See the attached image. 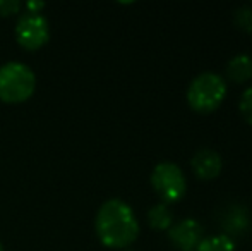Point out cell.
Wrapping results in <instances>:
<instances>
[{"label":"cell","mask_w":252,"mask_h":251,"mask_svg":"<svg viewBox=\"0 0 252 251\" xmlns=\"http://www.w3.org/2000/svg\"><path fill=\"white\" fill-rule=\"evenodd\" d=\"M36 90L33 69L23 62H5L0 66V100L5 104H23Z\"/></svg>","instance_id":"2"},{"label":"cell","mask_w":252,"mask_h":251,"mask_svg":"<svg viewBox=\"0 0 252 251\" xmlns=\"http://www.w3.org/2000/svg\"><path fill=\"white\" fill-rule=\"evenodd\" d=\"M226 77L232 83L242 84L252 79V57L247 54H237L226 62Z\"/></svg>","instance_id":"8"},{"label":"cell","mask_w":252,"mask_h":251,"mask_svg":"<svg viewBox=\"0 0 252 251\" xmlns=\"http://www.w3.org/2000/svg\"><path fill=\"white\" fill-rule=\"evenodd\" d=\"M94 229L106 248L126 250L139 236V220L129 203L112 198L106 200L98 210Z\"/></svg>","instance_id":"1"},{"label":"cell","mask_w":252,"mask_h":251,"mask_svg":"<svg viewBox=\"0 0 252 251\" xmlns=\"http://www.w3.org/2000/svg\"><path fill=\"white\" fill-rule=\"evenodd\" d=\"M190 169H192L194 176L201 181H213L221 172L223 160L218 151L211 150V148H202L194 153L192 160H190Z\"/></svg>","instance_id":"7"},{"label":"cell","mask_w":252,"mask_h":251,"mask_svg":"<svg viewBox=\"0 0 252 251\" xmlns=\"http://www.w3.org/2000/svg\"><path fill=\"white\" fill-rule=\"evenodd\" d=\"M124 251H129V250H124Z\"/></svg>","instance_id":"17"},{"label":"cell","mask_w":252,"mask_h":251,"mask_svg":"<svg viewBox=\"0 0 252 251\" xmlns=\"http://www.w3.org/2000/svg\"><path fill=\"white\" fill-rule=\"evenodd\" d=\"M202 225L196 218L187 217L168 229V239L179 251H196L202 241Z\"/></svg>","instance_id":"6"},{"label":"cell","mask_w":252,"mask_h":251,"mask_svg":"<svg viewBox=\"0 0 252 251\" xmlns=\"http://www.w3.org/2000/svg\"><path fill=\"white\" fill-rule=\"evenodd\" d=\"M151 186L163 203H177L187 191V179L175 162H159L151 172Z\"/></svg>","instance_id":"4"},{"label":"cell","mask_w":252,"mask_h":251,"mask_svg":"<svg viewBox=\"0 0 252 251\" xmlns=\"http://www.w3.org/2000/svg\"><path fill=\"white\" fill-rule=\"evenodd\" d=\"M196 251H235V241L228 234L202 238Z\"/></svg>","instance_id":"10"},{"label":"cell","mask_w":252,"mask_h":251,"mask_svg":"<svg viewBox=\"0 0 252 251\" xmlns=\"http://www.w3.org/2000/svg\"><path fill=\"white\" fill-rule=\"evenodd\" d=\"M26 9H28V12L41 14V10L45 9V2H33V0H30V2L26 3Z\"/></svg>","instance_id":"15"},{"label":"cell","mask_w":252,"mask_h":251,"mask_svg":"<svg viewBox=\"0 0 252 251\" xmlns=\"http://www.w3.org/2000/svg\"><path fill=\"white\" fill-rule=\"evenodd\" d=\"M0 251H3V246H2V243H0Z\"/></svg>","instance_id":"16"},{"label":"cell","mask_w":252,"mask_h":251,"mask_svg":"<svg viewBox=\"0 0 252 251\" xmlns=\"http://www.w3.org/2000/svg\"><path fill=\"white\" fill-rule=\"evenodd\" d=\"M239 110L242 119L247 122V124L252 126V86L246 88L240 95V100H239Z\"/></svg>","instance_id":"13"},{"label":"cell","mask_w":252,"mask_h":251,"mask_svg":"<svg viewBox=\"0 0 252 251\" xmlns=\"http://www.w3.org/2000/svg\"><path fill=\"white\" fill-rule=\"evenodd\" d=\"M226 97V81L216 72H201L187 88V104L197 114H211Z\"/></svg>","instance_id":"3"},{"label":"cell","mask_w":252,"mask_h":251,"mask_svg":"<svg viewBox=\"0 0 252 251\" xmlns=\"http://www.w3.org/2000/svg\"><path fill=\"white\" fill-rule=\"evenodd\" d=\"M148 224L155 231H168L173 225V212L166 203H156L148 210Z\"/></svg>","instance_id":"9"},{"label":"cell","mask_w":252,"mask_h":251,"mask_svg":"<svg viewBox=\"0 0 252 251\" xmlns=\"http://www.w3.org/2000/svg\"><path fill=\"white\" fill-rule=\"evenodd\" d=\"M233 23L244 33H252V7L244 5L235 9V12H233Z\"/></svg>","instance_id":"11"},{"label":"cell","mask_w":252,"mask_h":251,"mask_svg":"<svg viewBox=\"0 0 252 251\" xmlns=\"http://www.w3.org/2000/svg\"><path fill=\"white\" fill-rule=\"evenodd\" d=\"M19 0H0V17H9L14 14H19L21 10Z\"/></svg>","instance_id":"14"},{"label":"cell","mask_w":252,"mask_h":251,"mask_svg":"<svg viewBox=\"0 0 252 251\" xmlns=\"http://www.w3.org/2000/svg\"><path fill=\"white\" fill-rule=\"evenodd\" d=\"M228 218H232V220H226L225 225H226V231H235V232H244L247 227V224H249V217H247V212L244 210H237L235 214H230Z\"/></svg>","instance_id":"12"},{"label":"cell","mask_w":252,"mask_h":251,"mask_svg":"<svg viewBox=\"0 0 252 251\" xmlns=\"http://www.w3.org/2000/svg\"><path fill=\"white\" fill-rule=\"evenodd\" d=\"M16 40L24 50H40L50 40V26L43 14L24 12L17 17Z\"/></svg>","instance_id":"5"}]
</instances>
